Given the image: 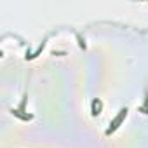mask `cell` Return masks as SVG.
I'll use <instances>...</instances> for the list:
<instances>
[{
    "mask_svg": "<svg viewBox=\"0 0 148 148\" xmlns=\"http://www.w3.org/2000/svg\"><path fill=\"white\" fill-rule=\"evenodd\" d=\"M125 117H127V108H122V110H120V113H119V115H117L112 122H110V127H108L106 134H112V132H113V131H115L120 124H122V120H124Z\"/></svg>",
    "mask_w": 148,
    "mask_h": 148,
    "instance_id": "1",
    "label": "cell"
},
{
    "mask_svg": "<svg viewBox=\"0 0 148 148\" xmlns=\"http://www.w3.org/2000/svg\"><path fill=\"white\" fill-rule=\"evenodd\" d=\"M101 108H103L101 101H99V99H94V101H92V115H94V117L99 115V113H101Z\"/></svg>",
    "mask_w": 148,
    "mask_h": 148,
    "instance_id": "2",
    "label": "cell"
}]
</instances>
